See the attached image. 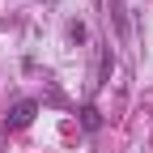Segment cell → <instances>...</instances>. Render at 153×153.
I'll return each instance as SVG.
<instances>
[{"instance_id":"1","label":"cell","mask_w":153,"mask_h":153,"mask_svg":"<svg viewBox=\"0 0 153 153\" xmlns=\"http://www.w3.org/2000/svg\"><path fill=\"white\" fill-rule=\"evenodd\" d=\"M34 111H38V102H30V98H26V102H17V106L9 111V119H4V123H9V128H26V123L34 119Z\"/></svg>"},{"instance_id":"2","label":"cell","mask_w":153,"mask_h":153,"mask_svg":"<svg viewBox=\"0 0 153 153\" xmlns=\"http://www.w3.org/2000/svg\"><path fill=\"white\" fill-rule=\"evenodd\" d=\"M68 38H72V43H85V38H89L85 22H68Z\"/></svg>"}]
</instances>
